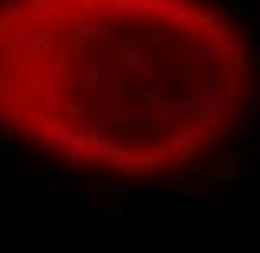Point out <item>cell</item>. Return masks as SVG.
Here are the masks:
<instances>
[{
	"mask_svg": "<svg viewBox=\"0 0 260 253\" xmlns=\"http://www.w3.org/2000/svg\"><path fill=\"white\" fill-rule=\"evenodd\" d=\"M243 132H250V135H260V118H253V122H240Z\"/></svg>",
	"mask_w": 260,
	"mask_h": 253,
	"instance_id": "1",
	"label": "cell"
},
{
	"mask_svg": "<svg viewBox=\"0 0 260 253\" xmlns=\"http://www.w3.org/2000/svg\"><path fill=\"white\" fill-rule=\"evenodd\" d=\"M44 193H48V196H58L61 193V183H58V179H48V183H44Z\"/></svg>",
	"mask_w": 260,
	"mask_h": 253,
	"instance_id": "2",
	"label": "cell"
}]
</instances>
